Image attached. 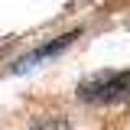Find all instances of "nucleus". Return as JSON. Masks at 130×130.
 Wrapping results in <instances>:
<instances>
[{"mask_svg":"<svg viewBox=\"0 0 130 130\" xmlns=\"http://www.w3.org/2000/svg\"><path fill=\"white\" fill-rule=\"evenodd\" d=\"M81 101H94V104H107V101H127L130 98V72H104L88 78L78 88Z\"/></svg>","mask_w":130,"mask_h":130,"instance_id":"1","label":"nucleus"},{"mask_svg":"<svg viewBox=\"0 0 130 130\" xmlns=\"http://www.w3.org/2000/svg\"><path fill=\"white\" fill-rule=\"evenodd\" d=\"M75 39V32H68V36H59V39H52L49 46H42V49H36V52H29L26 59H20L16 62V72H23V68H29V65H36V62H42V59H49V55H55V52H62L68 42Z\"/></svg>","mask_w":130,"mask_h":130,"instance_id":"2","label":"nucleus"}]
</instances>
